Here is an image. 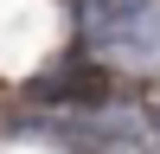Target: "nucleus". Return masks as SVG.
<instances>
[{"label": "nucleus", "instance_id": "nucleus-1", "mask_svg": "<svg viewBox=\"0 0 160 154\" xmlns=\"http://www.w3.org/2000/svg\"><path fill=\"white\" fill-rule=\"evenodd\" d=\"M77 19L102 64H160V0H77Z\"/></svg>", "mask_w": 160, "mask_h": 154}, {"label": "nucleus", "instance_id": "nucleus-2", "mask_svg": "<svg viewBox=\"0 0 160 154\" xmlns=\"http://www.w3.org/2000/svg\"><path fill=\"white\" fill-rule=\"evenodd\" d=\"M32 103L64 109V116H96V109L115 103V77L102 64H64V71H45L32 84Z\"/></svg>", "mask_w": 160, "mask_h": 154}]
</instances>
